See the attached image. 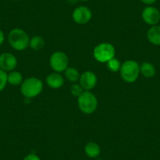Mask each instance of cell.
Instances as JSON below:
<instances>
[{"mask_svg": "<svg viewBox=\"0 0 160 160\" xmlns=\"http://www.w3.org/2000/svg\"><path fill=\"white\" fill-rule=\"evenodd\" d=\"M18 65L16 57L11 53H3L0 55V68L5 72H12Z\"/></svg>", "mask_w": 160, "mask_h": 160, "instance_id": "obj_10", "label": "cell"}, {"mask_svg": "<svg viewBox=\"0 0 160 160\" xmlns=\"http://www.w3.org/2000/svg\"><path fill=\"white\" fill-rule=\"evenodd\" d=\"M80 1H82V2H87V1H90V0H80Z\"/></svg>", "mask_w": 160, "mask_h": 160, "instance_id": "obj_24", "label": "cell"}, {"mask_svg": "<svg viewBox=\"0 0 160 160\" xmlns=\"http://www.w3.org/2000/svg\"><path fill=\"white\" fill-rule=\"evenodd\" d=\"M106 64H107L108 69L112 72H119L120 68H121V66H122V64H121L119 60L116 59L115 58L111 59Z\"/></svg>", "mask_w": 160, "mask_h": 160, "instance_id": "obj_18", "label": "cell"}, {"mask_svg": "<svg viewBox=\"0 0 160 160\" xmlns=\"http://www.w3.org/2000/svg\"><path fill=\"white\" fill-rule=\"evenodd\" d=\"M98 101L96 96L90 91H84L78 98V106L80 111L84 114L90 115L98 108Z\"/></svg>", "mask_w": 160, "mask_h": 160, "instance_id": "obj_4", "label": "cell"}, {"mask_svg": "<svg viewBox=\"0 0 160 160\" xmlns=\"http://www.w3.org/2000/svg\"><path fill=\"white\" fill-rule=\"evenodd\" d=\"M115 49L113 45L108 42H102L96 46L93 50V57L101 63H107L115 58Z\"/></svg>", "mask_w": 160, "mask_h": 160, "instance_id": "obj_5", "label": "cell"}, {"mask_svg": "<svg viewBox=\"0 0 160 160\" xmlns=\"http://www.w3.org/2000/svg\"><path fill=\"white\" fill-rule=\"evenodd\" d=\"M142 19L148 25H156L160 21V12L155 7L148 6L143 10Z\"/></svg>", "mask_w": 160, "mask_h": 160, "instance_id": "obj_8", "label": "cell"}, {"mask_svg": "<svg viewBox=\"0 0 160 160\" xmlns=\"http://www.w3.org/2000/svg\"><path fill=\"white\" fill-rule=\"evenodd\" d=\"M79 84L86 91H90L93 90L97 85L98 82V78L97 75L90 71H87L80 75Z\"/></svg>", "mask_w": 160, "mask_h": 160, "instance_id": "obj_9", "label": "cell"}, {"mask_svg": "<svg viewBox=\"0 0 160 160\" xmlns=\"http://www.w3.org/2000/svg\"><path fill=\"white\" fill-rule=\"evenodd\" d=\"M147 38L153 45L160 46V25L152 26L148 31Z\"/></svg>", "mask_w": 160, "mask_h": 160, "instance_id": "obj_12", "label": "cell"}, {"mask_svg": "<svg viewBox=\"0 0 160 160\" xmlns=\"http://www.w3.org/2000/svg\"><path fill=\"white\" fill-rule=\"evenodd\" d=\"M64 75H65V78L72 82H76L79 80L80 78L79 72L75 68L68 67L67 69L64 71Z\"/></svg>", "mask_w": 160, "mask_h": 160, "instance_id": "obj_17", "label": "cell"}, {"mask_svg": "<svg viewBox=\"0 0 160 160\" xmlns=\"http://www.w3.org/2000/svg\"><path fill=\"white\" fill-rule=\"evenodd\" d=\"M84 152L86 155L91 158H95L98 157L101 154V148L97 143L89 142L86 144L84 148Z\"/></svg>", "mask_w": 160, "mask_h": 160, "instance_id": "obj_13", "label": "cell"}, {"mask_svg": "<svg viewBox=\"0 0 160 160\" xmlns=\"http://www.w3.org/2000/svg\"><path fill=\"white\" fill-rule=\"evenodd\" d=\"M120 75L124 82L132 83L137 81L140 75V65L137 61L129 60L122 64L120 68Z\"/></svg>", "mask_w": 160, "mask_h": 160, "instance_id": "obj_3", "label": "cell"}, {"mask_svg": "<svg viewBox=\"0 0 160 160\" xmlns=\"http://www.w3.org/2000/svg\"><path fill=\"white\" fill-rule=\"evenodd\" d=\"M7 75H8V74L7 73V72L0 68V92L2 91L7 87V84L8 82Z\"/></svg>", "mask_w": 160, "mask_h": 160, "instance_id": "obj_19", "label": "cell"}, {"mask_svg": "<svg viewBox=\"0 0 160 160\" xmlns=\"http://www.w3.org/2000/svg\"><path fill=\"white\" fill-rule=\"evenodd\" d=\"M140 72L146 78H152L155 75V68L152 64L144 62L140 66Z\"/></svg>", "mask_w": 160, "mask_h": 160, "instance_id": "obj_14", "label": "cell"}, {"mask_svg": "<svg viewBox=\"0 0 160 160\" xmlns=\"http://www.w3.org/2000/svg\"><path fill=\"white\" fill-rule=\"evenodd\" d=\"M84 91L85 90L82 89V87L80 86V84L75 83L71 87V93L74 97H76V98H78Z\"/></svg>", "mask_w": 160, "mask_h": 160, "instance_id": "obj_20", "label": "cell"}, {"mask_svg": "<svg viewBox=\"0 0 160 160\" xmlns=\"http://www.w3.org/2000/svg\"><path fill=\"white\" fill-rule=\"evenodd\" d=\"M93 13L88 7L81 6L74 10L72 13V19L76 24H85L91 20Z\"/></svg>", "mask_w": 160, "mask_h": 160, "instance_id": "obj_7", "label": "cell"}, {"mask_svg": "<svg viewBox=\"0 0 160 160\" xmlns=\"http://www.w3.org/2000/svg\"><path fill=\"white\" fill-rule=\"evenodd\" d=\"M7 81L10 85L18 86L21 85L24 80H23V76L21 72L12 71L7 75Z\"/></svg>", "mask_w": 160, "mask_h": 160, "instance_id": "obj_15", "label": "cell"}, {"mask_svg": "<svg viewBox=\"0 0 160 160\" xmlns=\"http://www.w3.org/2000/svg\"><path fill=\"white\" fill-rule=\"evenodd\" d=\"M5 39V36H4V33L2 32V30H0V47L2 45Z\"/></svg>", "mask_w": 160, "mask_h": 160, "instance_id": "obj_23", "label": "cell"}, {"mask_svg": "<svg viewBox=\"0 0 160 160\" xmlns=\"http://www.w3.org/2000/svg\"><path fill=\"white\" fill-rule=\"evenodd\" d=\"M141 1L146 5H152V4L155 3L157 0H141Z\"/></svg>", "mask_w": 160, "mask_h": 160, "instance_id": "obj_22", "label": "cell"}, {"mask_svg": "<svg viewBox=\"0 0 160 160\" xmlns=\"http://www.w3.org/2000/svg\"><path fill=\"white\" fill-rule=\"evenodd\" d=\"M43 90V83L35 77L26 78L21 85V92L27 98H33L39 95Z\"/></svg>", "mask_w": 160, "mask_h": 160, "instance_id": "obj_2", "label": "cell"}, {"mask_svg": "<svg viewBox=\"0 0 160 160\" xmlns=\"http://www.w3.org/2000/svg\"><path fill=\"white\" fill-rule=\"evenodd\" d=\"M44 46H45V41L42 37L39 36V35H35L30 39L29 47L33 50L38 51V50H42Z\"/></svg>", "mask_w": 160, "mask_h": 160, "instance_id": "obj_16", "label": "cell"}, {"mask_svg": "<svg viewBox=\"0 0 160 160\" xmlns=\"http://www.w3.org/2000/svg\"><path fill=\"white\" fill-rule=\"evenodd\" d=\"M23 160H41V158L35 154H29L24 157Z\"/></svg>", "mask_w": 160, "mask_h": 160, "instance_id": "obj_21", "label": "cell"}, {"mask_svg": "<svg viewBox=\"0 0 160 160\" xmlns=\"http://www.w3.org/2000/svg\"><path fill=\"white\" fill-rule=\"evenodd\" d=\"M50 64L55 72H64L68 67V58L64 52H54L50 56Z\"/></svg>", "mask_w": 160, "mask_h": 160, "instance_id": "obj_6", "label": "cell"}, {"mask_svg": "<svg viewBox=\"0 0 160 160\" xmlns=\"http://www.w3.org/2000/svg\"><path fill=\"white\" fill-rule=\"evenodd\" d=\"M8 41L12 48L18 51H22L29 47L30 38L23 29L14 28L9 33Z\"/></svg>", "mask_w": 160, "mask_h": 160, "instance_id": "obj_1", "label": "cell"}, {"mask_svg": "<svg viewBox=\"0 0 160 160\" xmlns=\"http://www.w3.org/2000/svg\"><path fill=\"white\" fill-rule=\"evenodd\" d=\"M47 84L52 89H59L63 87L64 83V78L58 72H53L47 76L46 78Z\"/></svg>", "mask_w": 160, "mask_h": 160, "instance_id": "obj_11", "label": "cell"}, {"mask_svg": "<svg viewBox=\"0 0 160 160\" xmlns=\"http://www.w3.org/2000/svg\"><path fill=\"white\" fill-rule=\"evenodd\" d=\"M13 1H20V0H13Z\"/></svg>", "mask_w": 160, "mask_h": 160, "instance_id": "obj_25", "label": "cell"}]
</instances>
